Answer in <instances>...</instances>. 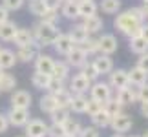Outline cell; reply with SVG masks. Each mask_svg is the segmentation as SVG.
<instances>
[{
	"instance_id": "obj_37",
	"label": "cell",
	"mask_w": 148,
	"mask_h": 137,
	"mask_svg": "<svg viewBox=\"0 0 148 137\" xmlns=\"http://www.w3.org/2000/svg\"><path fill=\"white\" fill-rule=\"evenodd\" d=\"M81 48L86 51L88 55H93V53H99V38H95V37H92L90 35L86 40H84L82 44H81Z\"/></svg>"
},
{
	"instance_id": "obj_59",
	"label": "cell",
	"mask_w": 148,
	"mask_h": 137,
	"mask_svg": "<svg viewBox=\"0 0 148 137\" xmlns=\"http://www.w3.org/2000/svg\"><path fill=\"white\" fill-rule=\"evenodd\" d=\"M18 137H26V135H18Z\"/></svg>"
},
{
	"instance_id": "obj_12",
	"label": "cell",
	"mask_w": 148,
	"mask_h": 137,
	"mask_svg": "<svg viewBox=\"0 0 148 137\" xmlns=\"http://www.w3.org/2000/svg\"><path fill=\"white\" fill-rule=\"evenodd\" d=\"M31 101H33V97L26 90H15L11 93V108H27L29 110Z\"/></svg>"
},
{
	"instance_id": "obj_58",
	"label": "cell",
	"mask_w": 148,
	"mask_h": 137,
	"mask_svg": "<svg viewBox=\"0 0 148 137\" xmlns=\"http://www.w3.org/2000/svg\"><path fill=\"white\" fill-rule=\"evenodd\" d=\"M77 2H84V0H77Z\"/></svg>"
},
{
	"instance_id": "obj_39",
	"label": "cell",
	"mask_w": 148,
	"mask_h": 137,
	"mask_svg": "<svg viewBox=\"0 0 148 137\" xmlns=\"http://www.w3.org/2000/svg\"><path fill=\"white\" fill-rule=\"evenodd\" d=\"M29 11L35 16H38V18H40V16L46 13V4H44V0H29Z\"/></svg>"
},
{
	"instance_id": "obj_31",
	"label": "cell",
	"mask_w": 148,
	"mask_h": 137,
	"mask_svg": "<svg viewBox=\"0 0 148 137\" xmlns=\"http://www.w3.org/2000/svg\"><path fill=\"white\" fill-rule=\"evenodd\" d=\"M92 123H93L95 128H106V126H110V123H112V115L108 112L101 110V112L95 113V115H92Z\"/></svg>"
},
{
	"instance_id": "obj_41",
	"label": "cell",
	"mask_w": 148,
	"mask_h": 137,
	"mask_svg": "<svg viewBox=\"0 0 148 137\" xmlns=\"http://www.w3.org/2000/svg\"><path fill=\"white\" fill-rule=\"evenodd\" d=\"M40 22H46V24L51 26H57L59 24V11H53V9H48L46 13L40 16Z\"/></svg>"
},
{
	"instance_id": "obj_1",
	"label": "cell",
	"mask_w": 148,
	"mask_h": 137,
	"mask_svg": "<svg viewBox=\"0 0 148 137\" xmlns=\"http://www.w3.org/2000/svg\"><path fill=\"white\" fill-rule=\"evenodd\" d=\"M145 20H146V16L141 11V8H130L126 11H123V13H117L115 20H113V26L123 35L132 38V37L141 35V27H143Z\"/></svg>"
},
{
	"instance_id": "obj_29",
	"label": "cell",
	"mask_w": 148,
	"mask_h": 137,
	"mask_svg": "<svg viewBox=\"0 0 148 137\" xmlns=\"http://www.w3.org/2000/svg\"><path fill=\"white\" fill-rule=\"evenodd\" d=\"M123 108H124V106L115 99V97H110L108 101L102 102V110L108 112L112 117H115V115H119V113H123Z\"/></svg>"
},
{
	"instance_id": "obj_26",
	"label": "cell",
	"mask_w": 148,
	"mask_h": 137,
	"mask_svg": "<svg viewBox=\"0 0 148 137\" xmlns=\"http://www.w3.org/2000/svg\"><path fill=\"white\" fill-rule=\"evenodd\" d=\"M68 35L71 37V40H73V44H75V46H81V44L90 37V33L84 29V26H82V24H79V26H73V27H71V31L68 33Z\"/></svg>"
},
{
	"instance_id": "obj_11",
	"label": "cell",
	"mask_w": 148,
	"mask_h": 137,
	"mask_svg": "<svg viewBox=\"0 0 148 137\" xmlns=\"http://www.w3.org/2000/svg\"><path fill=\"white\" fill-rule=\"evenodd\" d=\"M53 48H55V51L59 55H64L66 57L73 48H75V44H73L71 37L68 35V33H59L57 38H55V42H53Z\"/></svg>"
},
{
	"instance_id": "obj_62",
	"label": "cell",
	"mask_w": 148,
	"mask_h": 137,
	"mask_svg": "<svg viewBox=\"0 0 148 137\" xmlns=\"http://www.w3.org/2000/svg\"><path fill=\"white\" fill-rule=\"evenodd\" d=\"M0 49H2V48H0Z\"/></svg>"
},
{
	"instance_id": "obj_60",
	"label": "cell",
	"mask_w": 148,
	"mask_h": 137,
	"mask_svg": "<svg viewBox=\"0 0 148 137\" xmlns=\"http://www.w3.org/2000/svg\"><path fill=\"white\" fill-rule=\"evenodd\" d=\"M132 137H139V135H132Z\"/></svg>"
},
{
	"instance_id": "obj_32",
	"label": "cell",
	"mask_w": 148,
	"mask_h": 137,
	"mask_svg": "<svg viewBox=\"0 0 148 137\" xmlns=\"http://www.w3.org/2000/svg\"><path fill=\"white\" fill-rule=\"evenodd\" d=\"M99 9L106 15H115L121 9V0H101Z\"/></svg>"
},
{
	"instance_id": "obj_48",
	"label": "cell",
	"mask_w": 148,
	"mask_h": 137,
	"mask_svg": "<svg viewBox=\"0 0 148 137\" xmlns=\"http://www.w3.org/2000/svg\"><path fill=\"white\" fill-rule=\"evenodd\" d=\"M44 4H46V9H53V11H59V8L62 5L60 0H44Z\"/></svg>"
},
{
	"instance_id": "obj_52",
	"label": "cell",
	"mask_w": 148,
	"mask_h": 137,
	"mask_svg": "<svg viewBox=\"0 0 148 137\" xmlns=\"http://www.w3.org/2000/svg\"><path fill=\"white\" fill-rule=\"evenodd\" d=\"M141 115L148 119V102H141Z\"/></svg>"
},
{
	"instance_id": "obj_9",
	"label": "cell",
	"mask_w": 148,
	"mask_h": 137,
	"mask_svg": "<svg viewBox=\"0 0 148 137\" xmlns=\"http://www.w3.org/2000/svg\"><path fill=\"white\" fill-rule=\"evenodd\" d=\"M115 99L121 102L123 106H130V104H134V102L137 101V86H132V84H128V86H124V88H121V90H117Z\"/></svg>"
},
{
	"instance_id": "obj_7",
	"label": "cell",
	"mask_w": 148,
	"mask_h": 137,
	"mask_svg": "<svg viewBox=\"0 0 148 137\" xmlns=\"http://www.w3.org/2000/svg\"><path fill=\"white\" fill-rule=\"evenodd\" d=\"M38 48H40V44H37V42H31L27 46H20V48H16V53H15L16 60H20V62L35 60L37 55H38Z\"/></svg>"
},
{
	"instance_id": "obj_4",
	"label": "cell",
	"mask_w": 148,
	"mask_h": 137,
	"mask_svg": "<svg viewBox=\"0 0 148 137\" xmlns=\"http://www.w3.org/2000/svg\"><path fill=\"white\" fill-rule=\"evenodd\" d=\"M5 115H8L9 126H26L29 117H31L27 108H11Z\"/></svg>"
},
{
	"instance_id": "obj_2",
	"label": "cell",
	"mask_w": 148,
	"mask_h": 137,
	"mask_svg": "<svg viewBox=\"0 0 148 137\" xmlns=\"http://www.w3.org/2000/svg\"><path fill=\"white\" fill-rule=\"evenodd\" d=\"M31 31H33V37H35V42L40 46H53L57 35H59L57 26L46 24V22H38Z\"/></svg>"
},
{
	"instance_id": "obj_5",
	"label": "cell",
	"mask_w": 148,
	"mask_h": 137,
	"mask_svg": "<svg viewBox=\"0 0 148 137\" xmlns=\"http://www.w3.org/2000/svg\"><path fill=\"white\" fill-rule=\"evenodd\" d=\"M108 84L112 86V90H121L124 86H128L130 81H128V71L126 70H112L110 73H108Z\"/></svg>"
},
{
	"instance_id": "obj_8",
	"label": "cell",
	"mask_w": 148,
	"mask_h": 137,
	"mask_svg": "<svg viewBox=\"0 0 148 137\" xmlns=\"http://www.w3.org/2000/svg\"><path fill=\"white\" fill-rule=\"evenodd\" d=\"M132 124H134V121H132V117L128 115V113H119V115H115V117H112V123H110V126H112V130L115 134H124V132H128L130 128H132Z\"/></svg>"
},
{
	"instance_id": "obj_30",
	"label": "cell",
	"mask_w": 148,
	"mask_h": 137,
	"mask_svg": "<svg viewBox=\"0 0 148 137\" xmlns=\"http://www.w3.org/2000/svg\"><path fill=\"white\" fill-rule=\"evenodd\" d=\"M40 110L44 112V113H53L57 108V101H55V97H53V93H46V95H42L40 97Z\"/></svg>"
},
{
	"instance_id": "obj_57",
	"label": "cell",
	"mask_w": 148,
	"mask_h": 137,
	"mask_svg": "<svg viewBox=\"0 0 148 137\" xmlns=\"http://www.w3.org/2000/svg\"><path fill=\"white\" fill-rule=\"evenodd\" d=\"M60 2H62V4H64V2H71V0H60Z\"/></svg>"
},
{
	"instance_id": "obj_51",
	"label": "cell",
	"mask_w": 148,
	"mask_h": 137,
	"mask_svg": "<svg viewBox=\"0 0 148 137\" xmlns=\"http://www.w3.org/2000/svg\"><path fill=\"white\" fill-rule=\"evenodd\" d=\"M141 37H143L145 40L148 42V24H146V22L143 24V27H141Z\"/></svg>"
},
{
	"instance_id": "obj_61",
	"label": "cell",
	"mask_w": 148,
	"mask_h": 137,
	"mask_svg": "<svg viewBox=\"0 0 148 137\" xmlns=\"http://www.w3.org/2000/svg\"><path fill=\"white\" fill-rule=\"evenodd\" d=\"M143 2H148V0H143Z\"/></svg>"
},
{
	"instance_id": "obj_42",
	"label": "cell",
	"mask_w": 148,
	"mask_h": 137,
	"mask_svg": "<svg viewBox=\"0 0 148 137\" xmlns=\"http://www.w3.org/2000/svg\"><path fill=\"white\" fill-rule=\"evenodd\" d=\"M48 137H66L64 126H62V124L51 123V126H48Z\"/></svg>"
},
{
	"instance_id": "obj_18",
	"label": "cell",
	"mask_w": 148,
	"mask_h": 137,
	"mask_svg": "<svg viewBox=\"0 0 148 137\" xmlns=\"http://www.w3.org/2000/svg\"><path fill=\"white\" fill-rule=\"evenodd\" d=\"M82 26L84 29H86L90 35H93V33H99L102 29V26H104V22L99 15H93V16H86V18H82Z\"/></svg>"
},
{
	"instance_id": "obj_27",
	"label": "cell",
	"mask_w": 148,
	"mask_h": 137,
	"mask_svg": "<svg viewBox=\"0 0 148 137\" xmlns=\"http://www.w3.org/2000/svg\"><path fill=\"white\" fill-rule=\"evenodd\" d=\"M62 126H64L66 137H79L81 132H82V124L79 123L77 119H73V117H70L64 124H62Z\"/></svg>"
},
{
	"instance_id": "obj_56",
	"label": "cell",
	"mask_w": 148,
	"mask_h": 137,
	"mask_svg": "<svg viewBox=\"0 0 148 137\" xmlns=\"http://www.w3.org/2000/svg\"><path fill=\"white\" fill-rule=\"evenodd\" d=\"M4 75V70H2V68H0V77H2Z\"/></svg>"
},
{
	"instance_id": "obj_40",
	"label": "cell",
	"mask_w": 148,
	"mask_h": 137,
	"mask_svg": "<svg viewBox=\"0 0 148 137\" xmlns=\"http://www.w3.org/2000/svg\"><path fill=\"white\" fill-rule=\"evenodd\" d=\"M101 110H102V102H99V101L92 99V97H90V99L86 101V112H84V113H88L90 117L95 115V113L101 112Z\"/></svg>"
},
{
	"instance_id": "obj_10",
	"label": "cell",
	"mask_w": 148,
	"mask_h": 137,
	"mask_svg": "<svg viewBox=\"0 0 148 137\" xmlns=\"http://www.w3.org/2000/svg\"><path fill=\"white\" fill-rule=\"evenodd\" d=\"M117 38L112 35V33H104V35L99 37V53L102 55H113L117 51Z\"/></svg>"
},
{
	"instance_id": "obj_34",
	"label": "cell",
	"mask_w": 148,
	"mask_h": 137,
	"mask_svg": "<svg viewBox=\"0 0 148 137\" xmlns=\"http://www.w3.org/2000/svg\"><path fill=\"white\" fill-rule=\"evenodd\" d=\"M49 79H51V75H46V73H40V71H35L31 75V84L35 88H38V90H46Z\"/></svg>"
},
{
	"instance_id": "obj_25",
	"label": "cell",
	"mask_w": 148,
	"mask_h": 137,
	"mask_svg": "<svg viewBox=\"0 0 148 137\" xmlns=\"http://www.w3.org/2000/svg\"><path fill=\"white\" fill-rule=\"evenodd\" d=\"M130 51L132 53H135V55H143V53H146L148 51V42L145 40L141 35H137V37H132L130 38Z\"/></svg>"
},
{
	"instance_id": "obj_17",
	"label": "cell",
	"mask_w": 148,
	"mask_h": 137,
	"mask_svg": "<svg viewBox=\"0 0 148 137\" xmlns=\"http://www.w3.org/2000/svg\"><path fill=\"white\" fill-rule=\"evenodd\" d=\"M13 42L16 44V48H20V46H27L31 42H35V37H33V31L27 29V27H18L15 33V38Z\"/></svg>"
},
{
	"instance_id": "obj_21",
	"label": "cell",
	"mask_w": 148,
	"mask_h": 137,
	"mask_svg": "<svg viewBox=\"0 0 148 137\" xmlns=\"http://www.w3.org/2000/svg\"><path fill=\"white\" fill-rule=\"evenodd\" d=\"M16 24L15 22H11V20H5L0 24V40H4V42H11L15 38V33H16Z\"/></svg>"
},
{
	"instance_id": "obj_33",
	"label": "cell",
	"mask_w": 148,
	"mask_h": 137,
	"mask_svg": "<svg viewBox=\"0 0 148 137\" xmlns=\"http://www.w3.org/2000/svg\"><path fill=\"white\" fill-rule=\"evenodd\" d=\"M71 91L70 90H66V88H62L59 91H55L53 97H55V101H57V106L59 108H68L70 106V101H71Z\"/></svg>"
},
{
	"instance_id": "obj_54",
	"label": "cell",
	"mask_w": 148,
	"mask_h": 137,
	"mask_svg": "<svg viewBox=\"0 0 148 137\" xmlns=\"http://www.w3.org/2000/svg\"><path fill=\"white\" fill-rule=\"evenodd\" d=\"M112 137H124V135H123V134H113Z\"/></svg>"
},
{
	"instance_id": "obj_45",
	"label": "cell",
	"mask_w": 148,
	"mask_h": 137,
	"mask_svg": "<svg viewBox=\"0 0 148 137\" xmlns=\"http://www.w3.org/2000/svg\"><path fill=\"white\" fill-rule=\"evenodd\" d=\"M137 101L139 102H148V82L143 86H137Z\"/></svg>"
},
{
	"instance_id": "obj_44",
	"label": "cell",
	"mask_w": 148,
	"mask_h": 137,
	"mask_svg": "<svg viewBox=\"0 0 148 137\" xmlns=\"http://www.w3.org/2000/svg\"><path fill=\"white\" fill-rule=\"evenodd\" d=\"M64 88V81H59V79H55V77H51L49 79V82H48V93H55V91H59Z\"/></svg>"
},
{
	"instance_id": "obj_13",
	"label": "cell",
	"mask_w": 148,
	"mask_h": 137,
	"mask_svg": "<svg viewBox=\"0 0 148 137\" xmlns=\"http://www.w3.org/2000/svg\"><path fill=\"white\" fill-rule=\"evenodd\" d=\"M92 64L95 66V70H97L99 75H108V73L113 70V60H112L110 55H102V53H99V55L92 60Z\"/></svg>"
},
{
	"instance_id": "obj_36",
	"label": "cell",
	"mask_w": 148,
	"mask_h": 137,
	"mask_svg": "<svg viewBox=\"0 0 148 137\" xmlns=\"http://www.w3.org/2000/svg\"><path fill=\"white\" fill-rule=\"evenodd\" d=\"M16 88V79L11 73H5L0 77V91H13Z\"/></svg>"
},
{
	"instance_id": "obj_20",
	"label": "cell",
	"mask_w": 148,
	"mask_h": 137,
	"mask_svg": "<svg viewBox=\"0 0 148 137\" xmlns=\"http://www.w3.org/2000/svg\"><path fill=\"white\" fill-rule=\"evenodd\" d=\"M60 15L64 16V18H70V20L81 18V15H79V2H77V0L64 2V4L60 5Z\"/></svg>"
},
{
	"instance_id": "obj_28",
	"label": "cell",
	"mask_w": 148,
	"mask_h": 137,
	"mask_svg": "<svg viewBox=\"0 0 148 137\" xmlns=\"http://www.w3.org/2000/svg\"><path fill=\"white\" fill-rule=\"evenodd\" d=\"M70 64L64 60H59V62H55V66H53V73H51V77H55V79H59V81H66L68 77H70Z\"/></svg>"
},
{
	"instance_id": "obj_14",
	"label": "cell",
	"mask_w": 148,
	"mask_h": 137,
	"mask_svg": "<svg viewBox=\"0 0 148 137\" xmlns=\"http://www.w3.org/2000/svg\"><path fill=\"white\" fill-rule=\"evenodd\" d=\"M66 59H68L66 62H68L70 66H73V68H81L84 62H88V53L81 48V46H75V48H73L70 53L66 55Z\"/></svg>"
},
{
	"instance_id": "obj_24",
	"label": "cell",
	"mask_w": 148,
	"mask_h": 137,
	"mask_svg": "<svg viewBox=\"0 0 148 137\" xmlns=\"http://www.w3.org/2000/svg\"><path fill=\"white\" fill-rule=\"evenodd\" d=\"M97 9H99V4H95L93 0H84V2H79V15H81V18L97 15Z\"/></svg>"
},
{
	"instance_id": "obj_23",
	"label": "cell",
	"mask_w": 148,
	"mask_h": 137,
	"mask_svg": "<svg viewBox=\"0 0 148 137\" xmlns=\"http://www.w3.org/2000/svg\"><path fill=\"white\" fill-rule=\"evenodd\" d=\"M16 64V55H15V51H11V49H0V68L5 71V70H11Z\"/></svg>"
},
{
	"instance_id": "obj_43",
	"label": "cell",
	"mask_w": 148,
	"mask_h": 137,
	"mask_svg": "<svg viewBox=\"0 0 148 137\" xmlns=\"http://www.w3.org/2000/svg\"><path fill=\"white\" fill-rule=\"evenodd\" d=\"M26 0H2V5L8 11H18L22 5H24Z\"/></svg>"
},
{
	"instance_id": "obj_50",
	"label": "cell",
	"mask_w": 148,
	"mask_h": 137,
	"mask_svg": "<svg viewBox=\"0 0 148 137\" xmlns=\"http://www.w3.org/2000/svg\"><path fill=\"white\" fill-rule=\"evenodd\" d=\"M5 20H9V11L5 9L2 4H0V24H2V22H5Z\"/></svg>"
},
{
	"instance_id": "obj_53",
	"label": "cell",
	"mask_w": 148,
	"mask_h": 137,
	"mask_svg": "<svg viewBox=\"0 0 148 137\" xmlns=\"http://www.w3.org/2000/svg\"><path fill=\"white\" fill-rule=\"evenodd\" d=\"M141 11H143L145 16L148 18V2H143V5H141Z\"/></svg>"
},
{
	"instance_id": "obj_22",
	"label": "cell",
	"mask_w": 148,
	"mask_h": 137,
	"mask_svg": "<svg viewBox=\"0 0 148 137\" xmlns=\"http://www.w3.org/2000/svg\"><path fill=\"white\" fill-rule=\"evenodd\" d=\"M128 81L132 86H143L148 82V73H145L143 70H139L137 66H134L132 70L128 71Z\"/></svg>"
},
{
	"instance_id": "obj_15",
	"label": "cell",
	"mask_w": 148,
	"mask_h": 137,
	"mask_svg": "<svg viewBox=\"0 0 148 137\" xmlns=\"http://www.w3.org/2000/svg\"><path fill=\"white\" fill-rule=\"evenodd\" d=\"M53 66H55V60H53L51 55H44V53L37 55V59H35V71L51 75V73H53Z\"/></svg>"
},
{
	"instance_id": "obj_55",
	"label": "cell",
	"mask_w": 148,
	"mask_h": 137,
	"mask_svg": "<svg viewBox=\"0 0 148 137\" xmlns=\"http://www.w3.org/2000/svg\"><path fill=\"white\" fill-rule=\"evenodd\" d=\"M141 137H148V130H146V132H145L143 135H141Z\"/></svg>"
},
{
	"instance_id": "obj_46",
	"label": "cell",
	"mask_w": 148,
	"mask_h": 137,
	"mask_svg": "<svg viewBox=\"0 0 148 137\" xmlns=\"http://www.w3.org/2000/svg\"><path fill=\"white\" fill-rule=\"evenodd\" d=\"M139 68V70H143L145 73H148V51L143 55H139V59H137V64H135Z\"/></svg>"
},
{
	"instance_id": "obj_3",
	"label": "cell",
	"mask_w": 148,
	"mask_h": 137,
	"mask_svg": "<svg viewBox=\"0 0 148 137\" xmlns=\"http://www.w3.org/2000/svg\"><path fill=\"white\" fill-rule=\"evenodd\" d=\"M90 97L99 102H104L108 101L110 97H113V90L108 82H101V81H95L92 86H90Z\"/></svg>"
},
{
	"instance_id": "obj_38",
	"label": "cell",
	"mask_w": 148,
	"mask_h": 137,
	"mask_svg": "<svg viewBox=\"0 0 148 137\" xmlns=\"http://www.w3.org/2000/svg\"><path fill=\"white\" fill-rule=\"evenodd\" d=\"M51 115V121L55 124H64L68 119H70V110L68 108H57L53 113H49Z\"/></svg>"
},
{
	"instance_id": "obj_16",
	"label": "cell",
	"mask_w": 148,
	"mask_h": 137,
	"mask_svg": "<svg viewBox=\"0 0 148 137\" xmlns=\"http://www.w3.org/2000/svg\"><path fill=\"white\" fill-rule=\"evenodd\" d=\"M90 86H92V82L84 75H81V73H77V75H73L70 79V91L71 93H86V91H90Z\"/></svg>"
},
{
	"instance_id": "obj_35",
	"label": "cell",
	"mask_w": 148,
	"mask_h": 137,
	"mask_svg": "<svg viewBox=\"0 0 148 137\" xmlns=\"http://www.w3.org/2000/svg\"><path fill=\"white\" fill-rule=\"evenodd\" d=\"M79 73H81V75H84L92 84L99 79V73H97V70H95V66L92 64V62H84V64L81 66V71H79Z\"/></svg>"
},
{
	"instance_id": "obj_19",
	"label": "cell",
	"mask_w": 148,
	"mask_h": 137,
	"mask_svg": "<svg viewBox=\"0 0 148 137\" xmlns=\"http://www.w3.org/2000/svg\"><path fill=\"white\" fill-rule=\"evenodd\" d=\"M86 101H88V97H84V93H73L68 110L73 113H84L86 112Z\"/></svg>"
},
{
	"instance_id": "obj_49",
	"label": "cell",
	"mask_w": 148,
	"mask_h": 137,
	"mask_svg": "<svg viewBox=\"0 0 148 137\" xmlns=\"http://www.w3.org/2000/svg\"><path fill=\"white\" fill-rule=\"evenodd\" d=\"M9 128V121H8V115L5 113H0V134H4L5 130Z\"/></svg>"
},
{
	"instance_id": "obj_6",
	"label": "cell",
	"mask_w": 148,
	"mask_h": 137,
	"mask_svg": "<svg viewBox=\"0 0 148 137\" xmlns=\"http://www.w3.org/2000/svg\"><path fill=\"white\" fill-rule=\"evenodd\" d=\"M26 137H48V124L40 119H29L26 124Z\"/></svg>"
},
{
	"instance_id": "obj_47",
	"label": "cell",
	"mask_w": 148,
	"mask_h": 137,
	"mask_svg": "<svg viewBox=\"0 0 148 137\" xmlns=\"http://www.w3.org/2000/svg\"><path fill=\"white\" fill-rule=\"evenodd\" d=\"M79 137H99V130L95 126H86V128H82Z\"/></svg>"
}]
</instances>
